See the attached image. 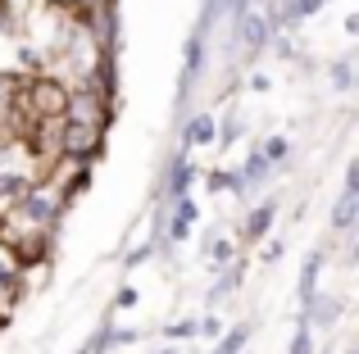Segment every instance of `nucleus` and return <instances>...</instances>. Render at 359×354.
Wrapping results in <instances>:
<instances>
[{
	"mask_svg": "<svg viewBox=\"0 0 359 354\" xmlns=\"http://www.w3.org/2000/svg\"><path fill=\"white\" fill-rule=\"evenodd\" d=\"M291 354H314V332H309V327L296 332V341H291Z\"/></svg>",
	"mask_w": 359,
	"mask_h": 354,
	"instance_id": "obj_20",
	"label": "nucleus"
},
{
	"mask_svg": "<svg viewBox=\"0 0 359 354\" xmlns=\"http://www.w3.org/2000/svg\"><path fill=\"white\" fill-rule=\"evenodd\" d=\"M318 268H323V250H309L305 255V268H300V304L314 300V282H318Z\"/></svg>",
	"mask_w": 359,
	"mask_h": 354,
	"instance_id": "obj_8",
	"label": "nucleus"
},
{
	"mask_svg": "<svg viewBox=\"0 0 359 354\" xmlns=\"http://www.w3.org/2000/svg\"><path fill=\"white\" fill-rule=\"evenodd\" d=\"M214 127H219V118H214V114H196L191 123H187V146H210L214 141Z\"/></svg>",
	"mask_w": 359,
	"mask_h": 354,
	"instance_id": "obj_12",
	"label": "nucleus"
},
{
	"mask_svg": "<svg viewBox=\"0 0 359 354\" xmlns=\"http://www.w3.org/2000/svg\"><path fill=\"white\" fill-rule=\"evenodd\" d=\"M18 204H23V213L32 218V227H50V222H55V213H60V204H55L46 191H36V186H32V191H27Z\"/></svg>",
	"mask_w": 359,
	"mask_h": 354,
	"instance_id": "obj_5",
	"label": "nucleus"
},
{
	"mask_svg": "<svg viewBox=\"0 0 359 354\" xmlns=\"http://www.w3.org/2000/svg\"><path fill=\"white\" fill-rule=\"evenodd\" d=\"M27 191H32V182H27V177H18V173H0V209L18 204Z\"/></svg>",
	"mask_w": 359,
	"mask_h": 354,
	"instance_id": "obj_9",
	"label": "nucleus"
},
{
	"mask_svg": "<svg viewBox=\"0 0 359 354\" xmlns=\"http://www.w3.org/2000/svg\"><path fill=\"white\" fill-rule=\"evenodd\" d=\"M355 213H359V191H341V200H337V209H332V227L337 232H351L355 227Z\"/></svg>",
	"mask_w": 359,
	"mask_h": 354,
	"instance_id": "obj_10",
	"label": "nucleus"
},
{
	"mask_svg": "<svg viewBox=\"0 0 359 354\" xmlns=\"http://www.w3.org/2000/svg\"><path fill=\"white\" fill-rule=\"evenodd\" d=\"M273 213H278V204H273V200H264V204H259V209H255V213H250V218H245V227H241V236H245V241H259V236H264V232H269V222H273Z\"/></svg>",
	"mask_w": 359,
	"mask_h": 354,
	"instance_id": "obj_11",
	"label": "nucleus"
},
{
	"mask_svg": "<svg viewBox=\"0 0 359 354\" xmlns=\"http://www.w3.org/2000/svg\"><path fill=\"white\" fill-rule=\"evenodd\" d=\"M196 332H201V323H196V318H182V323H168V327H164V337H196Z\"/></svg>",
	"mask_w": 359,
	"mask_h": 354,
	"instance_id": "obj_19",
	"label": "nucleus"
},
{
	"mask_svg": "<svg viewBox=\"0 0 359 354\" xmlns=\"http://www.w3.org/2000/svg\"><path fill=\"white\" fill-rule=\"evenodd\" d=\"M237 41L245 45V55L255 59V55L264 50V41H269V18H264V14H245L237 23Z\"/></svg>",
	"mask_w": 359,
	"mask_h": 354,
	"instance_id": "obj_4",
	"label": "nucleus"
},
{
	"mask_svg": "<svg viewBox=\"0 0 359 354\" xmlns=\"http://www.w3.org/2000/svg\"><path fill=\"white\" fill-rule=\"evenodd\" d=\"M118 309H132V304H137V291H132V286H123V291H118Z\"/></svg>",
	"mask_w": 359,
	"mask_h": 354,
	"instance_id": "obj_22",
	"label": "nucleus"
},
{
	"mask_svg": "<svg viewBox=\"0 0 359 354\" xmlns=\"http://www.w3.org/2000/svg\"><path fill=\"white\" fill-rule=\"evenodd\" d=\"M245 337H250V323H241V327L223 332V337H219V346H214V354H241V346H245Z\"/></svg>",
	"mask_w": 359,
	"mask_h": 354,
	"instance_id": "obj_15",
	"label": "nucleus"
},
{
	"mask_svg": "<svg viewBox=\"0 0 359 354\" xmlns=\"http://www.w3.org/2000/svg\"><path fill=\"white\" fill-rule=\"evenodd\" d=\"M64 123H78V127H100L105 132L109 123V100L100 87H82V91H69V105H64Z\"/></svg>",
	"mask_w": 359,
	"mask_h": 354,
	"instance_id": "obj_2",
	"label": "nucleus"
},
{
	"mask_svg": "<svg viewBox=\"0 0 359 354\" xmlns=\"http://www.w3.org/2000/svg\"><path fill=\"white\" fill-rule=\"evenodd\" d=\"M60 150L69 155V160H100V150H105V132L100 127H78V123H64L60 132Z\"/></svg>",
	"mask_w": 359,
	"mask_h": 354,
	"instance_id": "obj_3",
	"label": "nucleus"
},
{
	"mask_svg": "<svg viewBox=\"0 0 359 354\" xmlns=\"http://www.w3.org/2000/svg\"><path fill=\"white\" fill-rule=\"evenodd\" d=\"M191 222H196L191 195H187V200H173V222H168V236H173V241H187V236H191Z\"/></svg>",
	"mask_w": 359,
	"mask_h": 354,
	"instance_id": "obj_7",
	"label": "nucleus"
},
{
	"mask_svg": "<svg viewBox=\"0 0 359 354\" xmlns=\"http://www.w3.org/2000/svg\"><path fill=\"white\" fill-rule=\"evenodd\" d=\"M337 318H341V300H332V295H314L305 304V327H332Z\"/></svg>",
	"mask_w": 359,
	"mask_h": 354,
	"instance_id": "obj_6",
	"label": "nucleus"
},
{
	"mask_svg": "<svg viewBox=\"0 0 359 354\" xmlns=\"http://www.w3.org/2000/svg\"><path fill=\"white\" fill-rule=\"evenodd\" d=\"M259 177H269V164H264L259 150H250V160H245V169H241V182H259Z\"/></svg>",
	"mask_w": 359,
	"mask_h": 354,
	"instance_id": "obj_18",
	"label": "nucleus"
},
{
	"mask_svg": "<svg viewBox=\"0 0 359 354\" xmlns=\"http://www.w3.org/2000/svg\"><path fill=\"white\" fill-rule=\"evenodd\" d=\"M187 186H191V164H187V155H177L173 169H168V195H173V200H187Z\"/></svg>",
	"mask_w": 359,
	"mask_h": 354,
	"instance_id": "obj_13",
	"label": "nucleus"
},
{
	"mask_svg": "<svg viewBox=\"0 0 359 354\" xmlns=\"http://www.w3.org/2000/svg\"><path fill=\"white\" fill-rule=\"evenodd\" d=\"M18 268H23V259H18V250L0 241V286H9V282H14V277H18Z\"/></svg>",
	"mask_w": 359,
	"mask_h": 354,
	"instance_id": "obj_14",
	"label": "nucleus"
},
{
	"mask_svg": "<svg viewBox=\"0 0 359 354\" xmlns=\"http://www.w3.org/2000/svg\"><path fill=\"white\" fill-rule=\"evenodd\" d=\"M346 354H359V350H346Z\"/></svg>",
	"mask_w": 359,
	"mask_h": 354,
	"instance_id": "obj_24",
	"label": "nucleus"
},
{
	"mask_svg": "<svg viewBox=\"0 0 359 354\" xmlns=\"http://www.w3.org/2000/svg\"><path fill=\"white\" fill-rule=\"evenodd\" d=\"M210 255H214V268H223L232 259V241H210Z\"/></svg>",
	"mask_w": 359,
	"mask_h": 354,
	"instance_id": "obj_21",
	"label": "nucleus"
},
{
	"mask_svg": "<svg viewBox=\"0 0 359 354\" xmlns=\"http://www.w3.org/2000/svg\"><path fill=\"white\" fill-rule=\"evenodd\" d=\"M64 105H69V87L55 78H32L23 87V109L32 123H50V118H64Z\"/></svg>",
	"mask_w": 359,
	"mask_h": 354,
	"instance_id": "obj_1",
	"label": "nucleus"
},
{
	"mask_svg": "<svg viewBox=\"0 0 359 354\" xmlns=\"http://www.w3.org/2000/svg\"><path fill=\"white\" fill-rule=\"evenodd\" d=\"M259 155H264V164H269V169H278V164L291 155V141H287V136H273V141H264Z\"/></svg>",
	"mask_w": 359,
	"mask_h": 354,
	"instance_id": "obj_16",
	"label": "nucleus"
},
{
	"mask_svg": "<svg viewBox=\"0 0 359 354\" xmlns=\"http://www.w3.org/2000/svg\"><path fill=\"white\" fill-rule=\"evenodd\" d=\"M332 87H337V91H351V87H355V69H351V59H337V64H332Z\"/></svg>",
	"mask_w": 359,
	"mask_h": 354,
	"instance_id": "obj_17",
	"label": "nucleus"
},
{
	"mask_svg": "<svg viewBox=\"0 0 359 354\" xmlns=\"http://www.w3.org/2000/svg\"><path fill=\"white\" fill-rule=\"evenodd\" d=\"M237 136H241V123H237V118H232V123L223 127V141H237Z\"/></svg>",
	"mask_w": 359,
	"mask_h": 354,
	"instance_id": "obj_23",
	"label": "nucleus"
}]
</instances>
